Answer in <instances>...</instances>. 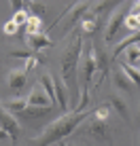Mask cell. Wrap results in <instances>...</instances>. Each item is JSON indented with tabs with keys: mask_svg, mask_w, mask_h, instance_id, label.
<instances>
[{
	"mask_svg": "<svg viewBox=\"0 0 140 146\" xmlns=\"http://www.w3.org/2000/svg\"><path fill=\"white\" fill-rule=\"evenodd\" d=\"M138 114H140V112H138Z\"/></svg>",
	"mask_w": 140,
	"mask_h": 146,
	"instance_id": "28",
	"label": "cell"
},
{
	"mask_svg": "<svg viewBox=\"0 0 140 146\" xmlns=\"http://www.w3.org/2000/svg\"><path fill=\"white\" fill-rule=\"evenodd\" d=\"M53 80H55V102L66 114V112H70V91H68L66 83L62 80V76H53Z\"/></svg>",
	"mask_w": 140,
	"mask_h": 146,
	"instance_id": "8",
	"label": "cell"
},
{
	"mask_svg": "<svg viewBox=\"0 0 140 146\" xmlns=\"http://www.w3.org/2000/svg\"><path fill=\"white\" fill-rule=\"evenodd\" d=\"M106 102L113 106V110L119 114L123 121H129V110H127V104L123 102V98H119V93H111L106 98Z\"/></svg>",
	"mask_w": 140,
	"mask_h": 146,
	"instance_id": "12",
	"label": "cell"
},
{
	"mask_svg": "<svg viewBox=\"0 0 140 146\" xmlns=\"http://www.w3.org/2000/svg\"><path fill=\"white\" fill-rule=\"evenodd\" d=\"M23 11L32 13V17H41V15L47 11V4L36 2V0H28V2H23Z\"/></svg>",
	"mask_w": 140,
	"mask_h": 146,
	"instance_id": "16",
	"label": "cell"
},
{
	"mask_svg": "<svg viewBox=\"0 0 140 146\" xmlns=\"http://www.w3.org/2000/svg\"><path fill=\"white\" fill-rule=\"evenodd\" d=\"M119 68H121V70H123V72H125V74H127V78H129V80H132V83H134V85H136V87H140V70H138V68H134V66H129V64H127V62H121V66H119Z\"/></svg>",
	"mask_w": 140,
	"mask_h": 146,
	"instance_id": "18",
	"label": "cell"
},
{
	"mask_svg": "<svg viewBox=\"0 0 140 146\" xmlns=\"http://www.w3.org/2000/svg\"><path fill=\"white\" fill-rule=\"evenodd\" d=\"M32 55H34V51L26 47V49H15V51H11V53H9V57H13V59H23V62H28Z\"/></svg>",
	"mask_w": 140,
	"mask_h": 146,
	"instance_id": "23",
	"label": "cell"
},
{
	"mask_svg": "<svg viewBox=\"0 0 140 146\" xmlns=\"http://www.w3.org/2000/svg\"><path fill=\"white\" fill-rule=\"evenodd\" d=\"M129 13H132V4L129 2H119L117 4V9L111 13V17H108V21H106V30H104V40H106V42L113 40V36L119 32V28L125 23Z\"/></svg>",
	"mask_w": 140,
	"mask_h": 146,
	"instance_id": "3",
	"label": "cell"
},
{
	"mask_svg": "<svg viewBox=\"0 0 140 146\" xmlns=\"http://www.w3.org/2000/svg\"><path fill=\"white\" fill-rule=\"evenodd\" d=\"M113 83H115V85H117V89H121V91H127V93H129V91H132V89H134V87H136V85H134V83H132V80H129V78H127V74H125V72H123V70H121V68H119V70H117V72H115V74H113Z\"/></svg>",
	"mask_w": 140,
	"mask_h": 146,
	"instance_id": "15",
	"label": "cell"
},
{
	"mask_svg": "<svg viewBox=\"0 0 140 146\" xmlns=\"http://www.w3.org/2000/svg\"><path fill=\"white\" fill-rule=\"evenodd\" d=\"M138 70H140V66H138Z\"/></svg>",
	"mask_w": 140,
	"mask_h": 146,
	"instance_id": "27",
	"label": "cell"
},
{
	"mask_svg": "<svg viewBox=\"0 0 140 146\" xmlns=\"http://www.w3.org/2000/svg\"><path fill=\"white\" fill-rule=\"evenodd\" d=\"M96 26H98V15L91 13V11H87L81 17V21H79V30L85 32V34H91L93 30H96Z\"/></svg>",
	"mask_w": 140,
	"mask_h": 146,
	"instance_id": "14",
	"label": "cell"
},
{
	"mask_svg": "<svg viewBox=\"0 0 140 146\" xmlns=\"http://www.w3.org/2000/svg\"><path fill=\"white\" fill-rule=\"evenodd\" d=\"M81 51H83V36L81 32H72L66 49L62 51L59 57V74L62 80L66 83L70 98L77 100L79 98V59H81Z\"/></svg>",
	"mask_w": 140,
	"mask_h": 146,
	"instance_id": "2",
	"label": "cell"
},
{
	"mask_svg": "<svg viewBox=\"0 0 140 146\" xmlns=\"http://www.w3.org/2000/svg\"><path fill=\"white\" fill-rule=\"evenodd\" d=\"M41 64H43V57H41V55H36V53H34L32 57L28 59V62H23V66H21V68H23V70H26V72L30 74V72H32V70L36 68V66H41Z\"/></svg>",
	"mask_w": 140,
	"mask_h": 146,
	"instance_id": "24",
	"label": "cell"
},
{
	"mask_svg": "<svg viewBox=\"0 0 140 146\" xmlns=\"http://www.w3.org/2000/svg\"><path fill=\"white\" fill-rule=\"evenodd\" d=\"M47 112H51V108H38V106H28L26 110H23L19 117H23V119H36V117H41V114H47Z\"/></svg>",
	"mask_w": 140,
	"mask_h": 146,
	"instance_id": "20",
	"label": "cell"
},
{
	"mask_svg": "<svg viewBox=\"0 0 140 146\" xmlns=\"http://www.w3.org/2000/svg\"><path fill=\"white\" fill-rule=\"evenodd\" d=\"M4 108L9 110V112H13L15 117H19V114L26 110L30 104H28V98H9V100H4V102H0Z\"/></svg>",
	"mask_w": 140,
	"mask_h": 146,
	"instance_id": "13",
	"label": "cell"
},
{
	"mask_svg": "<svg viewBox=\"0 0 140 146\" xmlns=\"http://www.w3.org/2000/svg\"><path fill=\"white\" fill-rule=\"evenodd\" d=\"M98 70V62H96V42L89 44L87 49V57L83 62V89H89L93 85V76Z\"/></svg>",
	"mask_w": 140,
	"mask_h": 146,
	"instance_id": "5",
	"label": "cell"
},
{
	"mask_svg": "<svg viewBox=\"0 0 140 146\" xmlns=\"http://www.w3.org/2000/svg\"><path fill=\"white\" fill-rule=\"evenodd\" d=\"M26 36H32V34H41L43 30V19L41 17H30V21L26 23Z\"/></svg>",
	"mask_w": 140,
	"mask_h": 146,
	"instance_id": "19",
	"label": "cell"
},
{
	"mask_svg": "<svg viewBox=\"0 0 140 146\" xmlns=\"http://www.w3.org/2000/svg\"><path fill=\"white\" fill-rule=\"evenodd\" d=\"M87 104H89V89H83L81 104H77L70 112L57 117L55 121H51L36 138L30 140V146H51L55 142H62V140L68 138V135H72V131H77V127H81V123H85V121L93 114V108L85 110Z\"/></svg>",
	"mask_w": 140,
	"mask_h": 146,
	"instance_id": "1",
	"label": "cell"
},
{
	"mask_svg": "<svg viewBox=\"0 0 140 146\" xmlns=\"http://www.w3.org/2000/svg\"><path fill=\"white\" fill-rule=\"evenodd\" d=\"M136 146H140V138H138V144H136Z\"/></svg>",
	"mask_w": 140,
	"mask_h": 146,
	"instance_id": "26",
	"label": "cell"
},
{
	"mask_svg": "<svg viewBox=\"0 0 140 146\" xmlns=\"http://www.w3.org/2000/svg\"><path fill=\"white\" fill-rule=\"evenodd\" d=\"M28 104L30 106H38V108H53V100L49 98V93L45 91V87L41 83H36L32 87V91H30V95H28Z\"/></svg>",
	"mask_w": 140,
	"mask_h": 146,
	"instance_id": "7",
	"label": "cell"
},
{
	"mask_svg": "<svg viewBox=\"0 0 140 146\" xmlns=\"http://www.w3.org/2000/svg\"><path fill=\"white\" fill-rule=\"evenodd\" d=\"M79 131H85V133L93 135V138H98V140H108L111 138V133H108V123L96 121L93 117H89L87 121H85L83 127H79Z\"/></svg>",
	"mask_w": 140,
	"mask_h": 146,
	"instance_id": "6",
	"label": "cell"
},
{
	"mask_svg": "<svg viewBox=\"0 0 140 146\" xmlns=\"http://www.w3.org/2000/svg\"><path fill=\"white\" fill-rule=\"evenodd\" d=\"M91 9H93V11L91 13H102V11H115V9H117V4H115V2H104V0H100V2H91Z\"/></svg>",
	"mask_w": 140,
	"mask_h": 146,
	"instance_id": "22",
	"label": "cell"
},
{
	"mask_svg": "<svg viewBox=\"0 0 140 146\" xmlns=\"http://www.w3.org/2000/svg\"><path fill=\"white\" fill-rule=\"evenodd\" d=\"M96 62H98V70H96V76H93V85H96V89L102 85V80L104 76H106V72H108V59H106V55L102 53V49H98L96 47Z\"/></svg>",
	"mask_w": 140,
	"mask_h": 146,
	"instance_id": "10",
	"label": "cell"
},
{
	"mask_svg": "<svg viewBox=\"0 0 140 146\" xmlns=\"http://www.w3.org/2000/svg\"><path fill=\"white\" fill-rule=\"evenodd\" d=\"M30 17H32V15H30L28 11H23V9H21V11H17V13H13V17H11V21L13 23H17V26L19 28H26V23L30 21Z\"/></svg>",
	"mask_w": 140,
	"mask_h": 146,
	"instance_id": "21",
	"label": "cell"
},
{
	"mask_svg": "<svg viewBox=\"0 0 140 146\" xmlns=\"http://www.w3.org/2000/svg\"><path fill=\"white\" fill-rule=\"evenodd\" d=\"M28 83V72L23 68H13L7 72V85L11 89H23Z\"/></svg>",
	"mask_w": 140,
	"mask_h": 146,
	"instance_id": "9",
	"label": "cell"
},
{
	"mask_svg": "<svg viewBox=\"0 0 140 146\" xmlns=\"http://www.w3.org/2000/svg\"><path fill=\"white\" fill-rule=\"evenodd\" d=\"M0 129L7 133V138L11 140H17L19 138V131H21V125H19L17 117L13 112H9L7 108L0 104Z\"/></svg>",
	"mask_w": 140,
	"mask_h": 146,
	"instance_id": "4",
	"label": "cell"
},
{
	"mask_svg": "<svg viewBox=\"0 0 140 146\" xmlns=\"http://www.w3.org/2000/svg\"><path fill=\"white\" fill-rule=\"evenodd\" d=\"M17 30H21V28H19L17 23H13V21H7V23L2 26V32L7 34V36H13V34H17Z\"/></svg>",
	"mask_w": 140,
	"mask_h": 146,
	"instance_id": "25",
	"label": "cell"
},
{
	"mask_svg": "<svg viewBox=\"0 0 140 146\" xmlns=\"http://www.w3.org/2000/svg\"><path fill=\"white\" fill-rule=\"evenodd\" d=\"M23 38H26V42L32 47V51H43V49H47V47H51V44H53V40L49 38L47 32L32 34V36H23Z\"/></svg>",
	"mask_w": 140,
	"mask_h": 146,
	"instance_id": "11",
	"label": "cell"
},
{
	"mask_svg": "<svg viewBox=\"0 0 140 146\" xmlns=\"http://www.w3.org/2000/svg\"><path fill=\"white\" fill-rule=\"evenodd\" d=\"M123 62H127L129 66L138 68L140 66V44H132V47L125 51V59Z\"/></svg>",
	"mask_w": 140,
	"mask_h": 146,
	"instance_id": "17",
	"label": "cell"
}]
</instances>
